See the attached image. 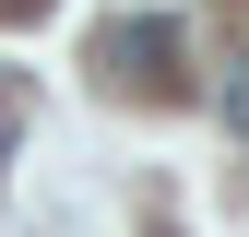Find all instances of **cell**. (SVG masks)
<instances>
[{"label": "cell", "instance_id": "1", "mask_svg": "<svg viewBox=\"0 0 249 237\" xmlns=\"http://www.w3.org/2000/svg\"><path fill=\"white\" fill-rule=\"evenodd\" d=\"M213 107H226V131L249 142V59H226V83H213Z\"/></svg>", "mask_w": 249, "mask_h": 237}]
</instances>
